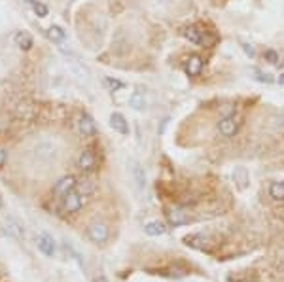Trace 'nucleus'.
<instances>
[{
    "label": "nucleus",
    "mask_w": 284,
    "mask_h": 282,
    "mask_svg": "<svg viewBox=\"0 0 284 282\" xmlns=\"http://www.w3.org/2000/svg\"><path fill=\"white\" fill-rule=\"evenodd\" d=\"M13 42H15L17 48L23 49V51H29V49L32 48V36H31L29 32H23V31H19V32L13 36Z\"/></svg>",
    "instance_id": "obj_13"
},
{
    "label": "nucleus",
    "mask_w": 284,
    "mask_h": 282,
    "mask_svg": "<svg viewBox=\"0 0 284 282\" xmlns=\"http://www.w3.org/2000/svg\"><path fill=\"white\" fill-rule=\"evenodd\" d=\"M64 31H63L59 25H51L50 29H48V38H50L51 42H55V44H61L63 40H64Z\"/></svg>",
    "instance_id": "obj_18"
},
{
    "label": "nucleus",
    "mask_w": 284,
    "mask_h": 282,
    "mask_svg": "<svg viewBox=\"0 0 284 282\" xmlns=\"http://www.w3.org/2000/svg\"><path fill=\"white\" fill-rule=\"evenodd\" d=\"M239 118L235 116V114H227V116H223L222 120L218 122V131H220V135L225 136V138H231L235 136V133L239 131Z\"/></svg>",
    "instance_id": "obj_1"
},
{
    "label": "nucleus",
    "mask_w": 284,
    "mask_h": 282,
    "mask_svg": "<svg viewBox=\"0 0 284 282\" xmlns=\"http://www.w3.org/2000/svg\"><path fill=\"white\" fill-rule=\"evenodd\" d=\"M241 48H243V51L247 53L250 59H254V57H256V49H254L252 44H248V42H241Z\"/></svg>",
    "instance_id": "obj_25"
},
{
    "label": "nucleus",
    "mask_w": 284,
    "mask_h": 282,
    "mask_svg": "<svg viewBox=\"0 0 284 282\" xmlns=\"http://www.w3.org/2000/svg\"><path fill=\"white\" fill-rule=\"evenodd\" d=\"M165 231H167V227H165V223H161L159 220L148 221V223L144 225V233L148 235V237H161V235H165Z\"/></svg>",
    "instance_id": "obj_12"
},
{
    "label": "nucleus",
    "mask_w": 284,
    "mask_h": 282,
    "mask_svg": "<svg viewBox=\"0 0 284 282\" xmlns=\"http://www.w3.org/2000/svg\"><path fill=\"white\" fill-rule=\"evenodd\" d=\"M269 195L275 201H284V182H273L269 186Z\"/></svg>",
    "instance_id": "obj_19"
},
{
    "label": "nucleus",
    "mask_w": 284,
    "mask_h": 282,
    "mask_svg": "<svg viewBox=\"0 0 284 282\" xmlns=\"http://www.w3.org/2000/svg\"><path fill=\"white\" fill-rule=\"evenodd\" d=\"M36 245H38V250H40L46 258H53V256H55V243H53L51 237H48V235H40Z\"/></svg>",
    "instance_id": "obj_11"
},
{
    "label": "nucleus",
    "mask_w": 284,
    "mask_h": 282,
    "mask_svg": "<svg viewBox=\"0 0 284 282\" xmlns=\"http://www.w3.org/2000/svg\"><path fill=\"white\" fill-rule=\"evenodd\" d=\"M167 221L173 225V227H178V225H184L189 221V216H188V212L184 209H180V207H171V209H167Z\"/></svg>",
    "instance_id": "obj_7"
},
{
    "label": "nucleus",
    "mask_w": 284,
    "mask_h": 282,
    "mask_svg": "<svg viewBox=\"0 0 284 282\" xmlns=\"http://www.w3.org/2000/svg\"><path fill=\"white\" fill-rule=\"evenodd\" d=\"M8 231L12 235H15L17 239H23L25 237V229L21 227V223L17 220H13V218H8Z\"/></svg>",
    "instance_id": "obj_20"
},
{
    "label": "nucleus",
    "mask_w": 284,
    "mask_h": 282,
    "mask_svg": "<svg viewBox=\"0 0 284 282\" xmlns=\"http://www.w3.org/2000/svg\"><path fill=\"white\" fill-rule=\"evenodd\" d=\"M233 180L239 189H245L248 186V172L245 167H237L233 171Z\"/></svg>",
    "instance_id": "obj_15"
},
{
    "label": "nucleus",
    "mask_w": 284,
    "mask_h": 282,
    "mask_svg": "<svg viewBox=\"0 0 284 282\" xmlns=\"http://www.w3.org/2000/svg\"><path fill=\"white\" fill-rule=\"evenodd\" d=\"M203 64H205V61H203L201 55H189L184 64V70L189 78H195V76H199L201 70H203Z\"/></svg>",
    "instance_id": "obj_9"
},
{
    "label": "nucleus",
    "mask_w": 284,
    "mask_h": 282,
    "mask_svg": "<svg viewBox=\"0 0 284 282\" xmlns=\"http://www.w3.org/2000/svg\"><path fill=\"white\" fill-rule=\"evenodd\" d=\"M31 6H32V10H34V13H36L38 17H46V15H48V6H46V4H42V2H36V0H34Z\"/></svg>",
    "instance_id": "obj_23"
},
{
    "label": "nucleus",
    "mask_w": 284,
    "mask_h": 282,
    "mask_svg": "<svg viewBox=\"0 0 284 282\" xmlns=\"http://www.w3.org/2000/svg\"><path fill=\"white\" fill-rule=\"evenodd\" d=\"M76 191H80L82 195H91L93 191H95V184H93V180H82V182H78L76 184Z\"/></svg>",
    "instance_id": "obj_21"
},
{
    "label": "nucleus",
    "mask_w": 284,
    "mask_h": 282,
    "mask_svg": "<svg viewBox=\"0 0 284 282\" xmlns=\"http://www.w3.org/2000/svg\"><path fill=\"white\" fill-rule=\"evenodd\" d=\"M82 207H84V195L80 191L72 189L70 193H66V195L63 197V210L64 212L72 214V212H78Z\"/></svg>",
    "instance_id": "obj_2"
},
{
    "label": "nucleus",
    "mask_w": 284,
    "mask_h": 282,
    "mask_svg": "<svg viewBox=\"0 0 284 282\" xmlns=\"http://www.w3.org/2000/svg\"><path fill=\"white\" fill-rule=\"evenodd\" d=\"M78 169L82 172H93L97 169V157L91 150H84L80 156H78V161H76Z\"/></svg>",
    "instance_id": "obj_5"
},
{
    "label": "nucleus",
    "mask_w": 284,
    "mask_h": 282,
    "mask_svg": "<svg viewBox=\"0 0 284 282\" xmlns=\"http://www.w3.org/2000/svg\"><path fill=\"white\" fill-rule=\"evenodd\" d=\"M131 172H133V178H135L136 184L140 186V188H146V172H144V169L138 163H133Z\"/></svg>",
    "instance_id": "obj_17"
},
{
    "label": "nucleus",
    "mask_w": 284,
    "mask_h": 282,
    "mask_svg": "<svg viewBox=\"0 0 284 282\" xmlns=\"http://www.w3.org/2000/svg\"><path fill=\"white\" fill-rule=\"evenodd\" d=\"M6 161H8V152L4 148H0V167H4Z\"/></svg>",
    "instance_id": "obj_27"
},
{
    "label": "nucleus",
    "mask_w": 284,
    "mask_h": 282,
    "mask_svg": "<svg viewBox=\"0 0 284 282\" xmlns=\"http://www.w3.org/2000/svg\"><path fill=\"white\" fill-rule=\"evenodd\" d=\"M281 84H284V72L281 74Z\"/></svg>",
    "instance_id": "obj_29"
},
{
    "label": "nucleus",
    "mask_w": 284,
    "mask_h": 282,
    "mask_svg": "<svg viewBox=\"0 0 284 282\" xmlns=\"http://www.w3.org/2000/svg\"><path fill=\"white\" fill-rule=\"evenodd\" d=\"M263 59H265L267 63H271V64H277V63H279V53H277L275 49H265Z\"/></svg>",
    "instance_id": "obj_24"
},
{
    "label": "nucleus",
    "mask_w": 284,
    "mask_h": 282,
    "mask_svg": "<svg viewBox=\"0 0 284 282\" xmlns=\"http://www.w3.org/2000/svg\"><path fill=\"white\" fill-rule=\"evenodd\" d=\"M186 245L191 246V248H197V250H203L205 246L209 245V239L205 235H188L186 237Z\"/></svg>",
    "instance_id": "obj_14"
},
{
    "label": "nucleus",
    "mask_w": 284,
    "mask_h": 282,
    "mask_svg": "<svg viewBox=\"0 0 284 282\" xmlns=\"http://www.w3.org/2000/svg\"><path fill=\"white\" fill-rule=\"evenodd\" d=\"M129 106L135 108V110H144V108H146V98H144V93H140V91H133L131 97H129Z\"/></svg>",
    "instance_id": "obj_16"
},
{
    "label": "nucleus",
    "mask_w": 284,
    "mask_h": 282,
    "mask_svg": "<svg viewBox=\"0 0 284 282\" xmlns=\"http://www.w3.org/2000/svg\"><path fill=\"white\" fill-rule=\"evenodd\" d=\"M102 84L108 87L110 91H120V89H124V87H125V84L122 82V80H116V78H110V76H108V78H104V80H102Z\"/></svg>",
    "instance_id": "obj_22"
},
{
    "label": "nucleus",
    "mask_w": 284,
    "mask_h": 282,
    "mask_svg": "<svg viewBox=\"0 0 284 282\" xmlns=\"http://www.w3.org/2000/svg\"><path fill=\"white\" fill-rule=\"evenodd\" d=\"M182 34L188 42H191V44H195V46H207V34L197 29V27H186L184 31H182Z\"/></svg>",
    "instance_id": "obj_8"
},
{
    "label": "nucleus",
    "mask_w": 284,
    "mask_h": 282,
    "mask_svg": "<svg viewBox=\"0 0 284 282\" xmlns=\"http://www.w3.org/2000/svg\"><path fill=\"white\" fill-rule=\"evenodd\" d=\"M256 72V80H259V82H265V84H273L275 82V78H273L271 74H263L259 72V70H254Z\"/></svg>",
    "instance_id": "obj_26"
},
{
    "label": "nucleus",
    "mask_w": 284,
    "mask_h": 282,
    "mask_svg": "<svg viewBox=\"0 0 284 282\" xmlns=\"http://www.w3.org/2000/svg\"><path fill=\"white\" fill-rule=\"evenodd\" d=\"M154 2H156V4H159V6H169L173 0H154Z\"/></svg>",
    "instance_id": "obj_28"
},
{
    "label": "nucleus",
    "mask_w": 284,
    "mask_h": 282,
    "mask_svg": "<svg viewBox=\"0 0 284 282\" xmlns=\"http://www.w3.org/2000/svg\"><path fill=\"white\" fill-rule=\"evenodd\" d=\"M110 125L116 133H120V135H124V136L129 135V123H127L124 114H120V112H112Z\"/></svg>",
    "instance_id": "obj_10"
},
{
    "label": "nucleus",
    "mask_w": 284,
    "mask_h": 282,
    "mask_svg": "<svg viewBox=\"0 0 284 282\" xmlns=\"http://www.w3.org/2000/svg\"><path fill=\"white\" fill-rule=\"evenodd\" d=\"M76 127H78V133H80L82 136H86V138H89V136H95V133H97V127H95L93 118H91V116H87V114H84V116H80V118H78Z\"/></svg>",
    "instance_id": "obj_6"
},
{
    "label": "nucleus",
    "mask_w": 284,
    "mask_h": 282,
    "mask_svg": "<svg viewBox=\"0 0 284 282\" xmlns=\"http://www.w3.org/2000/svg\"><path fill=\"white\" fill-rule=\"evenodd\" d=\"M87 235H89V239H91L93 243L102 245V243H106V241H108V235H110V231H108L106 223H102V221H95V223H91V225H89Z\"/></svg>",
    "instance_id": "obj_3"
},
{
    "label": "nucleus",
    "mask_w": 284,
    "mask_h": 282,
    "mask_svg": "<svg viewBox=\"0 0 284 282\" xmlns=\"http://www.w3.org/2000/svg\"><path fill=\"white\" fill-rule=\"evenodd\" d=\"M76 178L74 176H63V178H59L57 182H55V186H53V195L55 197H64L66 193H70L72 189H76Z\"/></svg>",
    "instance_id": "obj_4"
}]
</instances>
